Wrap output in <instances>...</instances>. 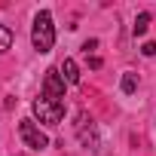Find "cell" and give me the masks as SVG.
I'll use <instances>...</instances> for the list:
<instances>
[{
  "label": "cell",
  "mask_w": 156,
  "mask_h": 156,
  "mask_svg": "<svg viewBox=\"0 0 156 156\" xmlns=\"http://www.w3.org/2000/svg\"><path fill=\"white\" fill-rule=\"evenodd\" d=\"M150 12H141L138 19H135V34H147V28H150Z\"/></svg>",
  "instance_id": "9c48e42d"
},
{
  "label": "cell",
  "mask_w": 156,
  "mask_h": 156,
  "mask_svg": "<svg viewBox=\"0 0 156 156\" xmlns=\"http://www.w3.org/2000/svg\"><path fill=\"white\" fill-rule=\"evenodd\" d=\"M141 52H144L147 58H153V55H156V43H144V46H141Z\"/></svg>",
  "instance_id": "30bf717a"
},
{
  "label": "cell",
  "mask_w": 156,
  "mask_h": 156,
  "mask_svg": "<svg viewBox=\"0 0 156 156\" xmlns=\"http://www.w3.org/2000/svg\"><path fill=\"white\" fill-rule=\"evenodd\" d=\"M19 138H22V141H25V147H31V150H46V147H49L46 132H43L31 116L19 119Z\"/></svg>",
  "instance_id": "3957f363"
},
{
  "label": "cell",
  "mask_w": 156,
  "mask_h": 156,
  "mask_svg": "<svg viewBox=\"0 0 156 156\" xmlns=\"http://www.w3.org/2000/svg\"><path fill=\"white\" fill-rule=\"evenodd\" d=\"M95 46H98V40H86V43H83V52H86V55H89V52H92V49H95Z\"/></svg>",
  "instance_id": "8fae6325"
},
{
  "label": "cell",
  "mask_w": 156,
  "mask_h": 156,
  "mask_svg": "<svg viewBox=\"0 0 156 156\" xmlns=\"http://www.w3.org/2000/svg\"><path fill=\"white\" fill-rule=\"evenodd\" d=\"M31 110H34V116H37L43 126H58V122L64 119V101H52V98H46V95H37L34 104H31Z\"/></svg>",
  "instance_id": "7a4b0ae2"
},
{
  "label": "cell",
  "mask_w": 156,
  "mask_h": 156,
  "mask_svg": "<svg viewBox=\"0 0 156 156\" xmlns=\"http://www.w3.org/2000/svg\"><path fill=\"white\" fill-rule=\"evenodd\" d=\"M76 138H80L86 147H92V150H98V147H101L98 132H95V122H92V116H89L86 110L76 113Z\"/></svg>",
  "instance_id": "277c9868"
},
{
  "label": "cell",
  "mask_w": 156,
  "mask_h": 156,
  "mask_svg": "<svg viewBox=\"0 0 156 156\" xmlns=\"http://www.w3.org/2000/svg\"><path fill=\"white\" fill-rule=\"evenodd\" d=\"M64 89H67V83L61 80L58 67H49L46 76H43V92H40V95H46V98H52V101H64Z\"/></svg>",
  "instance_id": "5b68a950"
},
{
  "label": "cell",
  "mask_w": 156,
  "mask_h": 156,
  "mask_svg": "<svg viewBox=\"0 0 156 156\" xmlns=\"http://www.w3.org/2000/svg\"><path fill=\"white\" fill-rule=\"evenodd\" d=\"M31 46L37 52H49L55 46V25H52V12L49 9H40L34 16V25H31Z\"/></svg>",
  "instance_id": "6da1fadb"
},
{
  "label": "cell",
  "mask_w": 156,
  "mask_h": 156,
  "mask_svg": "<svg viewBox=\"0 0 156 156\" xmlns=\"http://www.w3.org/2000/svg\"><path fill=\"white\" fill-rule=\"evenodd\" d=\"M9 49H12V31L6 25H0V55L9 52Z\"/></svg>",
  "instance_id": "52a82bcc"
},
{
  "label": "cell",
  "mask_w": 156,
  "mask_h": 156,
  "mask_svg": "<svg viewBox=\"0 0 156 156\" xmlns=\"http://www.w3.org/2000/svg\"><path fill=\"white\" fill-rule=\"evenodd\" d=\"M58 73H61V80H64L67 86H76V83H80V67H76L73 58H64V61L58 64Z\"/></svg>",
  "instance_id": "8992f818"
},
{
  "label": "cell",
  "mask_w": 156,
  "mask_h": 156,
  "mask_svg": "<svg viewBox=\"0 0 156 156\" xmlns=\"http://www.w3.org/2000/svg\"><path fill=\"white\" fill-rule=\"evenodd\" d=\"M119 89H122L126 95H132V92L138 89V73H132V70H129V73L122 76V83H119Z\"/></svg>",
  "instance_id": "ba28073f"
}]
</instances>
